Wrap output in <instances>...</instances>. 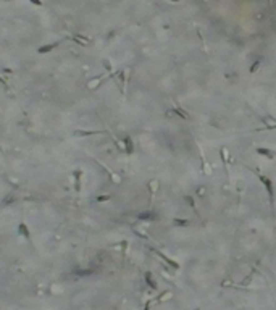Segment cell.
Listing matches in <instances>:
<instances>
[{
	"label": "cell",
	"instance_id": "cell-1",
	"mask_svg": "<svg viewBox=\"0 0 276 310\" xmlns=\"http://www.w3.org/2000/svg\"><path fill=\"white\" fill-rule=\"evenodd\" d=\"M259 180H260V181H262V184L266 187V192H268V197H270V205H271V209H273V205H274V191H273V183H271L265 175H262V173H259Z\"/></svg>",
	"mask_w": 276,
	"mask_h": 310
},
{
	"label": "cell",
	"instance_id": "cell-2",
	"mask_svg": "<svg viewBox=\"0 0 276 310\" xmlns=\"http://www.w3.org/2000/svg\"><path fill=\"white\" fill-rule=\"evenodd\" d=\"M152 250H154L155 253H157V255L161 258V260H163V262H166V263L171 267V268H175V270H179V263H178V262L176 260H173V258H170L168 255H165V253L163 252H161V250H157V249H152Z\"/></svg>",
	"mask_w": 276,
	"mask_h": 310
},
{
	"label": "cell",
	"instance_id": "cell-3",
	"mask_svg": "<svg viewBox=\"0 0 276 310\" xmlns=\"http://www.w3.org/2000/svg\"><path fill=\"white\" fill-rule=\"evenodd\" d=\"M139 220H144V221H154V220H157V213H152V212L140 213V215H139Z\"/></svg>",
	"mask_w": 276,
	"mask_h": 310
},
{
	"label": "cell",
	"instance_id": "cell-4",
	"mask_svg": "<svg viewBox=\"0 0 276 310\" xmlns=\"http://www.w3.org/2000/svg\"><path fill=\"white\" fill-rule=\"evenodd\" d=\"M123 142H125V145H126V154L131 155L132 152H134V144H132V139L128 136V137H125V140H123Z\"/></svg>",
	"mask_w": 276,
	"mask_h": 310
},
{
	"label": "cell",
	"instance_id": "cell-5",
	"mask_svg": "<svg viewBox=\"0 0 276 310\" xmlns=\"http://www.w3.org/2000/svg\"><path fill=\"white\" fill-rule=\"evenodd\" d=\"M57 45H58L57 42H55V44H47V45H42V47H39V49H37V52H39V53H47V52L53 50Z\"/></svg>",
	"mask_w": 276,
	"mask_h": 310
},
{
	"label": "cell",
	"instance_id": "cell-6",
	"mask_svg": "<svg viewBox=\"0 0 276 310\" xmlns=\"http://www.w3.org/2000/svg\"><path fill=\"white\" fill-rule=\"evenodd\" d=\"M173 113H176L179 118H183V120L189 118V113H187V111H184V110L181 108V107H175V108H173Z\"/></svg>",
	"mask_w": 276,
	"mask_h": 310
},
{
	"label": "cell",
	"instance_id": "cell-7",
	"mask_svg": "<svg viewBox=\"0 0 276 310\" xmlns=\"http://www.w3.org/2000/svg\"><path fill=\"white\" fill-rule=\"evenodd\" d=\"M145 281H147V284H149L152 289H157V283H155V279L152 278V273H150V271H147V273H145Z\"/></svg>",
	"mask_w": 276,
	"mask_h": 310
},
{
	"label": "cell",
	"instance_id": "cell-8",
	"mask_svg": "<svg viewBox=\"0 0 276 310\" xmlns=\"http://www.w3.org/2000/svg\"><path fill=\"white\" fill-rule=\"evenodd\" d=\"M257 152H259L260 155L268 157V158H273V157H274V152H271V150H268V149H262V147H259V149H257Z\"/></svg>",
	"mask_w": 276,
	"mask_h": 310
},
{
	"label": "cell",
	"instance_id": "cell-9",
	"mask_svg": "<svg viewBox=\"0 0 276 310\" xmlns=\"http://www.w3.org/2000/svg\"><path fill=\"white\" fill-rule=\"evenodd\" d=\"M173 224H175V226H187L189 221L187 220H181V218H175L173 220Z\"/></svg>",
	"mask_w": 276,
	"mask_h": 310
},
{
	"label": "cell",
	"instance_id": "cell-10",
	"mask_svg": "<svg viewBox=\"0 0 276 310\" xmlns=\"http://www.w3.org/2000/svg\"><path fill=\"white\" fill-rule=\"evenodd\" d=\"M186 200L189 202V204H191V207H192V210L199 215V212H197V209H195V202H194V197H191V195H186Z\"/></svg>",
	"mask_w": 276,
	"mask_h": 310
},
{
	"label": "cell",
	"instance_id": "cell-11",
	"mask_svg": "<svg viewBox=\"0 0 276 310\" xmlns=\"http://www.w3.org/2000/svg\"><path fill=\"white\" fill-rule=\"evenodd\" d=\"M20 231H21V234L23 236H26V238H29V233H27V228H26V224H20Z\"/></svg>",
	"mask_w": 276,
	"mask_h": 310
},
{
	"label": "cell",
	"instance_id": "cell-12",
	"mask_svg": "<svg viewBox=\"0 0 276 310\" xmlns=\"http://www.w3.org/2000/svg\"><path fill=\"white\" fill-rule=\"evenodd\" d=\"M260 63H262V60H257L254 65H252V68H250V73H255L257 70H259V66H260Z\"/></svg>",
	"mask_w": 276,
	"mask_h": 310
},
{
	"label": "cell",
	"instance_id": "cell-13",
	"mask_svg": "<svg viewBox=\"0 0 276 310\" xmlns=\"http://www.w3.org/2000/svg\"><path fill=\"white\" fill-rule=\"evenodd\" d=\"M29 2H31V3H34V5H39V7L42 5V0H29Z\"/></svg>",
	"mask_w": 276,
	"mask_h": 310
},
{
	"label": "cell",
	"instance_id": "cell-14",
	"mask_svg": "<svg viewBox=\"0 0 276 310\" xmlns=\"http://www.w3.org/2000/svg\"><path fill=\"white\" fill-rule=\"evenodd\" d=\"M110 195H105V197H99V200H108Z\"/></svg>",
	"mask_w": 276,
	"mask_h": 310
},
{
	"label": "cell",
	"instance_id": "cell-15",
	"mask_svg": "<svg viewBox=\"0 0 276 310\" xmlns=\"http://www.w3.org/2000/svg\"><path fill=\"white\" fill-rule=\"evenodd\" d=\"M170 2H173V3H178V2H179V0H170Z\"/></svg>",
	"mask_w": 276,
	"mask_h": 310
},
{
	"label": "cell",
	"instance_id": "cell-16",
	"mask_svg": "<svg viewBox=\"0 0 276 310\" xmlns=\"http://www.w3.org/2000/svg\"><path fill=\"white\" fill-rule=\"evenodd\" d=\"M271 129H276V125H274V126H273V128H271ZM271 129H270V131H271Z\"/></svg>",
	"mask_w": 276,
	"mask_h": 310
},
{
	"label": "cell",
	"instance_id": "cell-17",
	"mask_svg": "<svg viewBox=\"0 0 276 310\" xmlns=\"http://www.w3.org/2000/svg\"><path fill=\"white\" fill-rule=\"evenodd\" d=\"M268 2H270V0H268Z\"/></svg>",
	"mask_w": 276,
	"mask_h": 310
}]
</instances>
